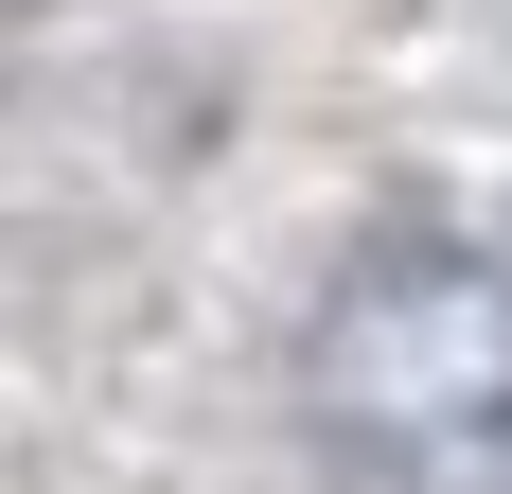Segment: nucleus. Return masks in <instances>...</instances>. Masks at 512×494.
Returning a JSON list of instances; mask_svg holds the SVG:
<instances>
[{"instance_id": "f257e3e1", "label": "nucleus", "mask_w": 512, "mask_h": 494, "mask_svg": "<svg viewBox=\"0 0 512 494\" xmlns=\"http://www.w3.org/2000/svg\"><path fill=\"white\" fill-rule=\"evenodd\" d=\"M301 424L371 494H512V265L460 230H389L318 300Z\"/></svg>"}]
</instances>
